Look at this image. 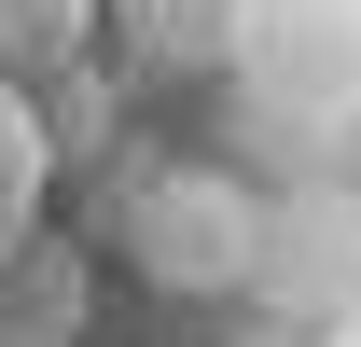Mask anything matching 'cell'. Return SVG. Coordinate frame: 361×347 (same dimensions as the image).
<instances>
[{"mask_svg":"<svg viewBox=\"0 0 361 347\" xmlns=\"http://www.w3.org/2000/svg\"><path fill=\"white\" fill-rule=\"evenodd\" d=\"M42 195H56V153H42V111L28 84H0V264L42 236Z\"/></svg>","mask_w":361,"mask_h":347,"instance_id":"7","label":"cell"},{"mask_svg":"<svg viewBox=\"0 0 361 347\" xmlns=\"http://www.w3.org/2000/svg\"><path fill=\"white\" fill-rule=\"evenodd\" d=\"M223 84H236V126L264 153L361 139V0H250Z\"/></svg>","mask_w":361,"mask_h":347,"instance_id":"1","label":"cell"},{"mask_svg":"<svg viewBox=\"0 0 361 347\" xmlns=\"http://www.w3.org/2000/svg\"><path fill=\"white\" fill-rule=\"evenodd\" d=\"M236 14H250V0H97V28H111L139 70H223Z\"/></svg>","mask_w":361,"mask_h":347,"instance_id":"5","label":"cell"},{"mask_svg":"<svg viewBox=\"0 0 361 347\" xmlns=\"http://www.w3.org/2000/svg\"><path fill=\"white\" fill-rule=\"evenodd\" d=\"M236 292H278L292 319L361 305V195H334V181L278 195V209L250 222V278H236Z\"/></svg>","mask_w":361,"mask_h":347,"instance_id":"3","label":"cell"},{"mask_svg":"<svg viewBox=\"0 0 361 347\" xmlns=\"http://www.w3.org/2000/svg\"><path fill=\"white\" fill-rule=\"evenodd\" d=\"M97 56V0H0V84H56Z\"/></svg>","mask_w":361,"mask_h":347,"instance_id":"6","label":"cell"},{"mask_svg":"<svg viewBox=\"0 0 361 347\" xmlns=\"http://www.w3.org/2000/svg\"><path fill=\"white\" fill-rule=\"evenodd\" d=\"M84 305H97V264L70 236H28V250L0 264V347H70Z\"/></svg>","mask_w":361,"mask_h":347,"instance_id":"4","label":"cell"},{"mask_svg":"<svg viewBox=\"0 0 361 347\" xmlns=\"http://www.w3.org/2000/svg\"><path fill=\"white\" fill-rule=\"evenodd\" d=\"M126 264L153 278V292H236L250 278V222H264V195L236 167H126Z\"/></svg>","mask_w":361,"mask_h":347,"instance_id":"2","label":"cell"}]
</instances>
